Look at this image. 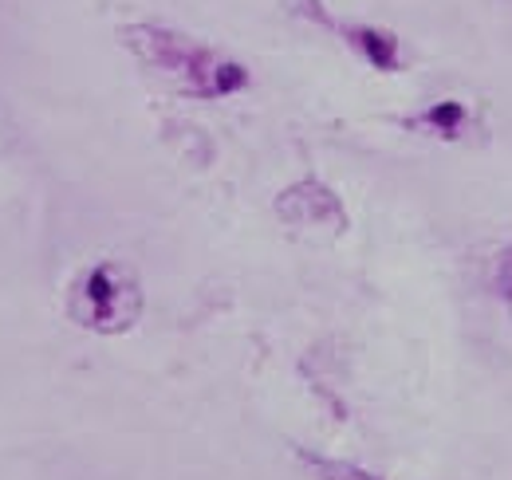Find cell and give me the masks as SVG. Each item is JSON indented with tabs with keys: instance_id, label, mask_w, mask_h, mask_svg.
<instances>
[{
	"instance_id": "cell-5",
	"label": "cell",
	"mask_w": 512,
	"mask_h": 480,
	"mask_svg": "<svg viewBox=\"0 0 512 480\" xmlns=\"http://www.w3.org/2000/svg\"><path fill=\"white\" fill-rule=\"evenodd\" d=\"M418 122L430 126V130L442 134V138H457V134L465 130V107H461V103H438V107H430Z\"/></svg>"
},
{
	"instance_id": "cell-2",
	"label": "cell",
	"mask_w": 512,
	"mask_h": 480,
	"mask_svg": "<svg viewBox=\"0 0 512 480\" xmlns=\"http://www.w3.org/2000/svg\"><path fill=\"white\" fill-rule=\"evenodd\" d=\"M67 311L95 335H123L142 315V288L119 260H95L71 280Z\"/></svg>"
},
{
	"instance_id": "cell-4",
	"label": "cell",
	"mask_w": 512,
	"mask_h": 480,
	"mask_svg": "<svg viewBox=\"0 0 512 480\" xmlns=\"http://www.w3.org/2000/svg\"><path fill=\"white\" fill-rule=\"evenodd\" d=\"M300 465L312 473V480H379L375 473L351 465V461H335V457H323V453H308V449H296Z\"/></svg>"
},
{
	"instance_id": "cell-6",
	"label": "cell",
	"mask_w": 512,
	"mask_h": 480,
	"mask_svg": "<svg viewBox=\"0 0 512 480\" xmlns=\"http://www.w3.org/2000/svg\"><path fill=\"white\" fill-rule=\"evenodd\" d=\"M497 292H501V300L512 315V248H505L501 260H497Z\"/></svg>"
},
{
	"instance_id": "cell-1",
	"label": "cell",
	"mask_w": 512,
	"mask_h": 480,
	"mask_svg": "<svg viewBox=\"0 0 512 480\" xmlns=\"http://www.w3.org/2000/svg\"><path fill=\"white\" fill-rule=\"evenodd\" d=\"M123 44L146 63L162 83L193 99H225L249 87V71L237 60L197 44L190 36L158 24H130L119 32Z\"/></svg>"
},
{
	"instance_id": "cell-3",
	"label": "cell",
	"mask_w": 512,
	"mask_h": 480,
	"mask_svg": "<svg viewBox=\"0 0 512 480\" xmlns=\"http://www.w3.org/2000/svg\"><path fill=\"white\" fill-rule=\"evenodd\" d=\"M276 213H280L288 225H296V229H304V225H308V229H343V225H347L339 197H335L327 185H320L316 178L284 189L280 201H276Z\"/></svg>"
}]
</instances>
